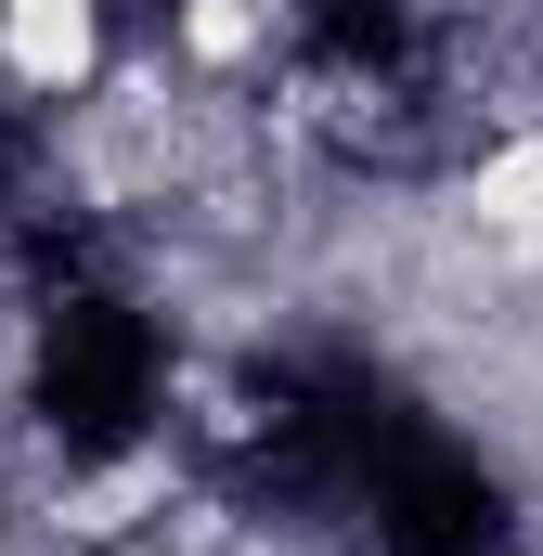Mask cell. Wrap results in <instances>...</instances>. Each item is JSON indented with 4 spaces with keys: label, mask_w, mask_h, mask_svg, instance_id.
<instances>
[{
    "label": "cell",
    "mask_w": 543,
    "mask_h": 556,
    "mask_svg": "<svg viewBox=\"0 0 543 556\" xmlns=\"http://www.w3.org/2000/svg\"><path fill=\"white\" fill-rule=\"evenodd\" d=\"M142 518H168V453H117V466H91V479L52 492V531L65 544H130Z\"/></svg>",
    "instance_id": "obj_2"
},
{
    "label": "cell",
    "mask_w": 543,
    "mask_h": 556,
    "mask_svg": "<svg viewBox=\"0 0 543 556\" xmlns=\"http://www.w3.org/2000/svg\"><path fill=\"white\" fill-rule=\"evenodd\" d=\"M466 220L505 233V247H543V130H505L466 168Z\"/></svg>",
    "instance_id": "obj_3"
},
{
    "label": "cell",
    "mask_w": 543,
    "mask_h": 556,
    "mask_svg": "<svg viewBox=\"0 0 543 556\" xmlns=\"http://www.w3.org/2000/svg\"><path fill=\"white\" fill-rule=\"evenodd\" d=\"M181 39H194V52H247V39H260V13H233V0H194V13H181Z\"/></svg>",
    "instance_id": "obj_4"
},
{
    "label": "cell",
    "mask_w": 543,
    "mask_h": 556,
    "mask_svg": "<svg viewBox=\"0 0 543 556\" xmlns=\"http://www.w3.org/2000/svg\"><path fill=\"white\" fill-rule=\"evenodd\" d=\"M104 65V0H0V78L65 104L78 78Z\"/></svg>",
    "instance_id": "obj_1"
}]
</instances>
